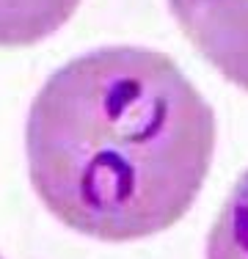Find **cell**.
Here are the masks:
<instances>
[{"instance_id": "obj_4", "label": "cell", "mask_w": 248, "mask_h": 259, "mask_svg": "<svg viewBox=\"0 0 248 259\" xmlns=\"http://www.w3.org/2000/svg\"><path fill=\"white\" fill-rule=\"evenodd\" d=\"M204 259H248V168L234 182L207 234Z\"/></svg>"}, {"instance_id": "obj_3", "label": "cell", "mask_w": 248, "mask_h": 259, "mask_svg": "<svg viewBox=\"0 0 248 259\" xmlns=\"http://www.w3.org/2000/svg\"><path fill=\"white\" fill-rule=\"evenodd\" d=\"M80 0H0V47H25L53 36Z\"/></svg>"}, {"instance_id": "obj_1", "label": "cell", "mask_w": 248, "mask_h": 259, "mask_svg": "<svg viewBox=\"0 0 248 259\" xmlns=\"http://www.w3.org/2000/svg\"><path fill=\"white\" fill-rule=\"evenodd\" d=\"M25 155L36 196L64 226L144 240L193 207L215 155V110L166 53L99 47L39 89Z\"/></svg>"}, {"instance_id": "obj_2", "label": "cell", "mask_w": 248, "mask_h": 259, "mask_svg": "<svg viewBox=\"0 0 248 259\" xmlns=\"http://www.w3.org/2000/svg\"><path fill=\"white\" fill-rule=\"evenodd\" d=\"M169 9L190 45L248 91V0H169Z\"/></svg>"}, {"instance_id": "obj_5", "label": "cell", "mask_w": 248, "mask_h": 259, "mask_svg": "<svg viewBox=\"0 0 248 259\" xmlns=\"http://www.w3.org/2000/svg\"><path fill=\"white\" fill-rule=\"evenodd\" d=\"M0 259H3V256H0Z\"/></svg>"}]
</instances>
